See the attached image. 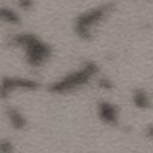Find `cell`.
Returning <instances> with one entry per match:
<instances>
[{
	"label": "cell",
	"mask_w": 153,
	"mask_h": 153,
	"mask_svg": "<svg viewBox=\"0 0 153 153\" xmlns=\"http://www.w3.org/2000/svg\"><path fill=\"white\" fill-rule=\"evenodd\" d=\"M108 6L109 5H104L102 7L85 12L78 17L75 29H76L78 35L80 37H82V38H90L91 37V27L104 18L106 12L109 11Z\"/></svg>",
	"instance_id": "7a4b0ae2"
},
{
	"label": "cell",
	"mask_w": 153,
	"mask_h": 153,
	"mask_svg": "<svg viewBox=\"0 0 153 153\" xmlns=\"http://www.w3.org/2000/svg\"><path fill=\"white\" fill-rule=\"evenodd\" d=\"M99 117L106 122V123H117V109L115 105L108 103V102H103L99 104Z\"/></svg>",
	"instance_id": "3957f363"
},
{
	"label": "cell",
	"mask_w": 153,
	"mask_h": 153,
	"mask_svg": "<svg viewBox=\"0 0 153 153\" xmlns=\"http://www.w3.org/2000/svg\"><path fill=\"white\" fill-rule=\"evenodd\" d=\"M96 72H97V66L93 63H87V65H85V67L82 69L73 72V73L68 74L66 78H63L60 81L51 85V91L57 92V93L71 91L78 86L86 84L91 79V75L94 74Z\"/></svg>",
	"instance_id": "6da1fadb"
},
{
	"label": "cell",
	"mask_w": 153,
	"mask_h": 153,
	"mask_svg": "<svg viewBox=\"0 0 153 153\" xmlns=\"http://www.w3.org/2000/svg\"><path fill=\"white\" fill-rule=\"evenodd\" d=\"M146 135H147L149 139H153V123L148 124V127L146 128Z\"/></svg>",
	"instance_id": "5b68a950"
},
{
	"label": "cell",
	"mask_w": 153,
	"mask_h": 153,
	"mask_svg": "<svg viewBox=\"0 0 153 153\" xmlns=\"http://www.w3.org/2000/svg\"><path fill=\"white\" fill-rule=\"evenodd\" d=\"M133 102H134L135 106H137L140 109H148V108H151V104H152L149 94L143 88H136L134 91Z\"/></svg>",
	"instance_id": "277c9868"
}]
</instances>
